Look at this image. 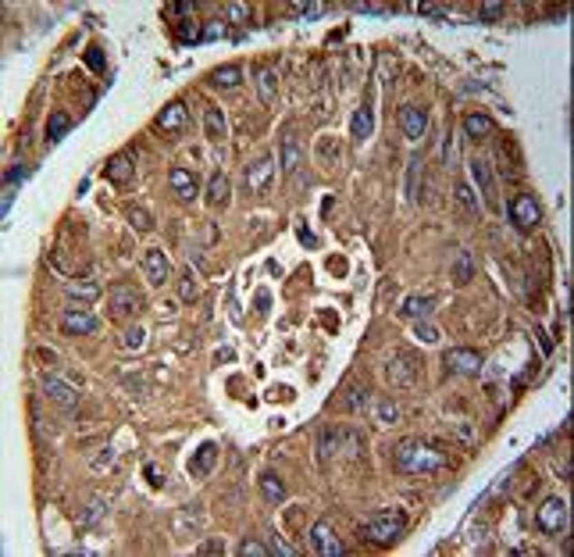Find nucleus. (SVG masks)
Here are the masks:
<instances>
[{
    "instance_id": "obj_1",
    "label": "nucleus",
    "mask_w": 574,
    "mask_h": 557,
    "mask_svg": "<svg viewBox=\"0 0 574 557\" xmlns=\"http://www.w3.org/2000/svg\"><path fill=\"white\" fill-rule=\"evenodd\" d=\"M393 465L407 476H424V471H439L446 465L442 450H435L432 443L424 440H403L393 447Z\"/></svg>"
},
{
    "instance_id": "obj_2",
    "label": "nucleus",
    "mask_w": 574,
    "mask_h": 557,
    "mask_svg": "<svg viewBox=\"0 0 574 557\" xmlns=\"http://www.w3.org/2000/svg\"><path fill=\"white\" fill-rule=\"evenodd\" d=\"M403 529H407V514H403L399 507H386V511H378L371 522H364L360 525V540H364L368 547H378V550H386V547H393L399 536H403Z\"/></svg>"
},
{
    "instance_id": "obj_3",
    "label": "nucleus",
    "mask_w": 574,
    "mask_h": 557,
    "mask_svg": "<svg viewBox=\"0 0 574 557\" xmlns=\"http://www.w3.org/2000/svg\"><path fill=\"white\" fill-rule=\"evenodd\" d=\"M506 218H510V225H514L517 233H531L542 222V208H539V200L531 193H517V197H510V204H506Z\"/></svg>"
},
{
    "instance_id": "obj_4",
    "label": "nucleus",
    "mask_w": 574,
    "mask_h": 557,
    "mask_svg": "<svg viewBox=\"0 0 574 557\" xmlns=\"http://www.w3.org/2000/svg\"><path fill=\"white\" fill-rule=\"evenodd\" d=\"M442 364H446V371H450V375L475 379V375H482V364H485V358L478 354V350H471V346H453V350H446Z\"/></svg>"
},
{
    "instance_id": "obj_5",
    "label": "nucleus",
    "mask_w": 574,
    "mask_h": 557,
    "mask_svg": "<svg viewBox=\"0 0 574 557\" xmlns=\"http://www.w3.org/2000/svg\"><path fill=\"white\" fill-rule=\"evenodd\" d=\"M535 525L546 532V536H560L567 529V504L560 497H546L539 507H535Z\"/></svg>"
},
{
    "instance_id": "obj_6",
    "label": "nucleus",
    "mask_w": 574,
    "mask_h": 557,
    "mask_svg": "<svg viewBox=\"0 0 574 557\" xmlns=\"http://www.w3.org/2000/svg\"><path fill=\"white\" fill-rule=\"evenodd\" d=\"M108 304H111L108 311H111L115 322L136 318V315L143 311V297H139V290H132V286H115L111 297H108Z\"/></svg>"
},
{
    "instance_id": "obj_7",
    "label": "nucleus",
    "mask_w": 574,
    "mask_h": 557,
    "mask_svg": "<svg viewBox=\"0 0 574 557\" xmlns=\"http://www.w3.org/2000/svg\"><path fill=\"white\" fill-rule=\"evenodd\" d=\"M307 543H310V550H314V554H321V557H339V554H346L343 540H339V536L332 532V525H328V522H317V525H310Z\"/></svg>"
},
{
    "instance_id": "obj_8",
    "label": "nucleus",
    "mask_w": 574,
    "mask_h": 557,
    "mask_svg": "<svg viewBox=\"0 0 574 557\" xmlns=\"http://www.w3.org/2000/svg\"><path fill=\"white\" fill-rule=\"evenodd\" d=\"M97 329H100V322L90 311H82V307H68V311L61 315V333L65 336H93Z\"/></svg>"
},
{
    "instance_id": "obj_9",
    "label": "nucleus",
    "mask_w": 574,
    "mask_h": 557,
    "mask_svg": "<svg viewBox=\"0 0 574 557\" xmlns=\"http://www.w3.org/2000/svg\"><path fill=\"white\" fill-rule=\"evenodd\" d=\"M271 172H275V157H257V161H250L246 164V190L250 193H264L268 186H271Z\"/></svg>"
},
{
    "instance_id": "obj_10",
    "label": "nucleus",
    "mask_w": 574,
    "mask_h": 557,
    "mask_svg": "<svg viewBox=\"0 0 574 557\" xmlns=\"http://www.w3.org/2000/svg\"><path fill=\"white\" fill-rule=\"evenodd\" d=\"M399 126H403V136H407V139H421L424 129H428V111H424L421 104L399 108Z\"/></svg>"
},
{
    "instance_id": "obj_11",
    "label": "nucleus",
    "mask_w": 574,
    "mask_h": 557,
    "mask_svg": "<svg viewBox=\"0 0 574 557\" xmlns=\"http://www.w3.org/2000/svg\"><path fill=\"white\" fill-rule=\"evenodd\" d=\"M186 126H189V111H186L182 100H172V104H164V108H161V115H157V129H164V133H182Z\"/></svg>"
},
{
    "instance_id": "obj_12",
    "label": "nucleus",
    "mask_w": 574,
    "mask_h": 557,
    "mask_svg": "<svg viewBox=\"0 0 574 557\" xmlns=\"http://www.w3.org/2000/svg\"><path fill=\"white\" fill-rule=\"evenodd\" d=\"M417 379V358L414 354H399L389 361V382L393 386H414Z\"/></svg>"
},
{
    "instance_id": "obj_13",
    "label": "nucleus",
    "mask_w": 574,
    "mask_h": 557,
    "mask_svg": "<svg viewBox=\"0 0 574 557\" xmlns=\"http://www.w3.org/2000/svg\"><path fill=\"white\" fill-rule=\"evenodd\" d=\"M143 275H146V282L150 286H164L168 282V257H164V251H146V257H143Z\"/></svg>"
},
{
    "instance_id": "obj_14",
    "label": "nucleus",
    "mask_w": 574,
    "mask_h": 557,
    "mask_svg": "<svg viewBox=\"0 0 574 557\" xmlns=\"http://www.w3.org/2000/svg\"><path fill=\"white\" fill-rule=\"evenodd\" d=\"M43 389H47V397H50L54 404H61V407H75V404H79V393L72 389V382H65L61 375H47V379H43Z\"/></svg>"
},
{
    "instance_id": "obj_15",
    "label": "nucleus",
    "mask_w": 574,
    "mask_h": 557,
    "mask_svg": "<svg viewBox=\"0 0 574 557\" xmlns=\"http://www.w3.org/2000/svg\"><path fill=\"white\" fill-rule=\"evenodd\" d=\"M371 133H375V108L371 104H360L353 111V118H350V136L360 143V139H368Z\"/></svg>"
},
{
    "instance_id": "obj_16",
    "label": "nucleus",
    "mask_w": 574,
    "mask_h": 557,
    "mask_svg": "<svg viewBox=\"0 0 574 557\" xmlns=\"http://www.w3.org/2000/svg\"><path fill=\"white\" fill-rule=\"evenodd\" d=\"M471 172H475V179H478V186H482V197L493 204V200H496V172H493V164H488L485 157H475V161H471Z\"/></svg>"
},
{
    "instance_id": "obj_17",
    "label": "nucleus",
    "mask_w": 574,
    "mask_h": 557,
    "mask_svg": "<svg viewBox=\"0 0 574 557\" xmlns=\"http://www.w3.org/2000/svg\"><path fill=\"white\" fill-rule=\"evenodd\" d=\"M453 197H457V208H460L467 218H482V204H478L475 190H471V186H467L464 179L453 182Z\"/></svg>"
},
{
    "instance_id": "obj_18",
    "label": "nucleus",
    "mask_w": 574,
    "mask_h": 557,
    "mask_svg": "<svg viewBox=\"0 0 574 557\" xmlns=\"http://www.w3.org/2000/svg\"><path fill=\"white\" fill-rule=\"evenodd\" d=\"M168 179H172V190L179 193L182 204H189V200L200 193V190H197V175L189 172V168H172V175H168Z\"/></svg>"
},
{
    "instance_id": "obj_19",
    "label": "nucleus",
    "mask_w": 574,
    "mask_h": 557,
    "mask_svg": "<svg viewBox=\"0 0 574 557\" xmlns=\"http://www.w3.org/2000/svg\"><path fill=\"white\" fill-rule=\"evenodd\" d=\"M65 297L68 300H82V304H93L100 297V286L93 279H68L65 282Z\"/></svg>"
},
{
    "instance_id": "obj_20",
    "label": "nucleus",
    "mask_w": 574,
    "mask_h": 557,
    "mask_svg": "<svg viewBox=\"0 0 574 557\" xmlns=\"http://www.w3.org/2000/svg\"><path fill=\"white\" fill-rule=\"evenodd\" d=\"M103 172H108V179L111 182H118V186H129L132 182V157L129 154H115L111 161H108V168H103Z\"/></svg>"
},
{
    "instance_id": "obj_21",
    "label": "nucleus",
    "mask_w": 574,
    "mask_h": 557,
    "mask_svg": "<svg viewBox=\"0 0 574 557\" xmlns=\"http://www.w3.org/2000/svg\"><path fill=\"white\" fill-rule=\"evenodd\" d=\"M215 461H218V447L215 443H200L197 453H193V461H189V471H193V476H207V471L215 468Z\"/></svg>"
},
{
    "instance_id": "obj_22",
    "label": "nucleus",
    "mask_w": 574,
    "mask_h": 557,
    "mask_svg": "<svg viewBox=\"0 0 574 557\" xmlns=\"http://www.w3.org/2000/svg\"><path fill=\"white\" fill-rule=\"evenodd\" d=\"M428 315H432V297H407L399 307V318H407V322H421Z\"/></svg>"
},
{
    "instance_id": "obj_23",
    "label": "nucleus",
    "mask_w": 574,
    "mask_h": 557,
    "mask_svg": "<svg viewBox=\"0 0 574 557\" xmlns=\"http://www.w3.org/2000/svg\"><path fill=\"white\" fill-rule=\"evenodd\" d=\"M243 82V68L239 65H221L210 72V86H218V90H236Z\"/></svg>"
},
{
    "instance_id": "obj_24",
    "label": "nucleus",
    "mask_w": 574,
    "mask_h": 557,
    "mask_svg": "<svg viewBox=\"0 0 574 557\" xmlns=\"http://www.w3.org/2000/svg\"><path fill=\"white\" fill-rule=\"evenodd\" d=\"M493 118H488V115H467L464 118V133L467 136H471V139H488V136H493Z\"/></svg>"
},
{
    "instance_id": "obj_25",
    "label": "nucleus",
    "mask_w": 574,
    "mask_h": 557,
    "mask_svg": "<svg viewBox=\"0 0 574 557\" xmlns=\"http://www.w3.org/2000/svg\"><path fill=\"white\" fill-rule=\"evenodd\" d=\"M228 193H232L228 179L221 172H215V175H210V182H207V200L215 204V208H221V204H228Z\"/></svg>"
},
{
    "instance_id": "obj_26",
    "label": "nucleus",
    "mask_w": 574,
    "mask_h": 557,
    "mask_svg": "<svg viewBox=\"0 0 574 557\" xmlns=\"http://www.w3.org/2000/svg\"><path fill=\"white\" fill-rule=\"evenodd\" d=\"M207 136L215 139V143H221V139L228 136V126H225V111H221L218 104H210V108H207Z\"/></svg>"
},
{
    "instance_id": "obj_27",
    "label": "nucleus",
    "mask_w": 574,
    "mask_h": 557,
    "mask_svg": "<svg viewBox=\"0 0 574 557\" xmlns=\"http://www.w3.org/2000/svg\"><path fill=\"white\" fill-rule=\"evenodd\" d=\"M68 129H72V118H68L65 111H54V115L47 118V143H57Z\"/></svg>"
},
{
    "instance_id": "obj_28",
    "label": "nucleus",
    "mask_w": 574,
    "mask_h": 557,
    "mask_svg": "<svg viewBox=\"0 0 574 557\" xmlns=\"http://www.w3.org/2000/svg\"><path fill=\"white\" fill-rule=\"evenodd\" d=\"M257 93L264 104H271L275 93H279V82H275V72L271 68H257Z\"/></svg>"
},
{
    "instance_id": "obj_29",
    "label": "nucleus",
    "mask_w": 574,
    "mask_h": 557,
    "mask_svg": "<svg viewBox=\"0 0 574 557\" xmlns=\"http://www.w3.org/2000/svg\"><path fill=\"white\" fill-rule=\"evenodd\" d=\"M282 168H286V172H296V168H300V147H296V139H293L289 129H286V139H282Z\"/></svg>"
},
{
    "instance_id": "obj_30",
    "label": "nucleus",
    "mask_w": 574,
    "mask_h": 557,
    "mask_svg": "<svg viewBox=\"0 0 574 557\" xmlns=\"http://www.w3.org/2000/svg\"><path fill=\"white\" fill-rule=\"evenodd\" d=\"M475 279V261H471V254H467V251H460L457 254V261H453V282H471Z\"/></svg>"
},
{
    "instance_id": "obj_31",
    "label": "nucleus",
    "mask_w": 574,
    "mask_h": 557,
    "mask_svg": "<svg viewBox=\"0 0 574 557\" xmlns=\"http://www.w3.org/2000/svg\"><path fill=\"white\" fill-rule=\"evenodd\" d=\"M175 32H179L182 43H200L204 39V22H197V18H182Z\"/></svg>"
},
{
    "instance_id": "obj_32",
    "label": "nucleus",
    "mask_w": 574,
    "mask_h": 557,
    "mask_svg": "<svg viewBox=\"0 0 574 557\" xmlns=\"http://www.w3.org/2000/svg\"><path fill=\"white\" fill-rule=\"evenodd\" d=\"M261 489H264V497L271 500V504H279V500H286V486H282V479L279 476H261Z\"/></svg>"
},
{
    "instance_id": "obj_33",
    "label": "nucleus",
    "mask_w": 574,
    "mask_h": 557,
    "mask_svg": "<svg viewBox=\"0 0 574 557\" xmlns=\"http://www.w3.org/2000/svg\"><path fill=\"white\" fill-rule=\"evenodd\" d=\"M125 218L132 222V229H136V233H150V229H154L150 211H143V208H129V211H125Z\"/></svg>"
},
{
    "instance_id": "obj_34",
    "label": "nucleus",
    "mask_w": 574,
    "mask_h": 557,
    "mask_svg": "<svg viewBox=\"0 0 574 557\" xmlns=\"http://www.w3.org/2000/svg\"><path fill=\"white\" fill-rule=\"evenodd\" d=\"M503 4H499V0H493V4H482L478 8V22H499V18H503Z\"/></svg>"
},
{
    "instance_id": "obj_35",
    "label": "nucleus",
    "mask_w": 574,
    "mask_h": 557,
    "mask_svg": "<svg viewBox=\"0 0 574 557\" xmlns=\"http://www.w3.org/2000/svg\"><path fill=\"white\" fill-rule=\"evenodd\" d=\"M375 415L386 422V425H393L396 418H399V407L396 404H389V400H382V404H375Z\"/></svg>"
},
{
    "instance_id": "obj_36",
    "label": "nucleus",
    "mask_w": 574,
    "mask_h": 557,
    "mask_svg": "<svg viewBox=\"0 0 574 557\" xmlns=\"http://www.w3.org/2000/svg\"><path fill=\"white\" fill-rule=\"evenodd\" d=\"M414 336H417L421 343H439V340H442V333H439V329H435V325H424V322H417Z\"/></svg>"
},
{
    "instance_id": "obj_37",
    "label": "nucleus",
    "mask_w": 574,
    "mask_h": 557,
    "mask_svg": "<svg viewBox=\"0 0 574 557\" xmlns=\"http://www.w3.org/2000/svg\"><path fill=\"white\" fill-rule=\"evenodd\" d=\"M239 554H243V557H264V554H268V543H261V540H243V543H239Z\"/></svg>"
},
{
    "instance_id": "obj_38",
    "label": "nucleus",
    "mask_w": 574,
    "mask_h": 557,
    "mask_svg": "<svg viewBox=\"0 0 574 557\" xmlns=\"http://www.w3.org/2000/svg\"><path fill=\"white\" fill-rule=\"evenodd\" d=\"M417 179H421V157L410 161V175H407V197H410V200L417 197Z\"/></svg>"
},
{
    "instance_id": "obj_39",
    "label": "nucleus",
    "mask_w": 574,
    "mask_h": 557,
    "mask_svg": "<svg viewBox=\"0 0 574 557\" xmlns=\"http://www.w3.org/2000/svg\"><path fill=\"white\" fill-rule=\"evenodd\" d=\"M225 14H228V22H246V18H250V8L236 0V4H225Z\"/></svg>"
},
{
    "instance_id": "obj_40",
    "label": "nucleus",
    "mask_w": 574,
    "mask_h": 557,
    "mask_svg": "<svg viewBox=\"0 0 574 557\" xmlns=\"http://www.w3.org/2000/svg\"><path fill=\"white\" fill-rule=\"evenodd\" d=\"M86 65H90L93 72H103V68H108V61H103V54L93 47V50H86Z\"/></svg>"
},
{
    "instance_id": "obj_41",
    "label": "nucleus",
    "mask_w": 574,
    "mask_h": 557,
    "mask_svg": "<svg viewBox=\"0 0 574 557\" xmlns=\"http://www.w3.org/2000/svg\"><path fill=\"white\" fill-rule=\"evenodd\" d=\"M293 11L300 14V18H317L325 8H321V4H293Z\"/></svg>"
},
{
    "instance_id": "obj_42",
    "label": "nucleus",
    "mask_w": 574,
    "mask_h": 557,
    "mask_svg": "<svg viewBox=\"0 0 574 557\" xmlns=\"http://www.w3.org/2000/svg\"><path fill=\"white\" fill-rule=\"evenodd\" d=\"M228 29H225V22H210V26H204V39H221Z\"/></svg>"
},
{
    "instance_id": "obj_43",
    "label": "nucleus",
    "mask_w": 574,
    "mask_h": 557,
    "mask_svg": "<svg viewBox=\"0 0 574 557\" xmlns=\"http://www.w3.org/2000/svg\"><path fill=\"white\" fill-rule=\"evenodd\" d=\"M97 518H100V500H93L90 511H82V518H79V522H82V525H93Z\"/></svg>"
},
{
    "instance_id": "obj_44",
    "label": "nucleus",
    "mask_w": 574,
    "mask_h": 557,
    "mask_svg": "<svg viewBox=\"0 0 574 557\" xmlns=\"http://www.w3.org/2000/svg\"><path fill=\"white\" fill-rule=\"evenodd\" d=\"M271 547L279 550V554H286V557H293V554H296V547H293V543H286L282 536H271Z\"/></svg>"
},
{
    "instance_id": "obj_45",
    "label": "nucleus",
    "mask_w": 574,
    "mask_h": 557,
    "mask_svg": "<svg viewBox=\"0 0 574 557\" xmlns=\"http://www.w3.org/2000/svg\"><path fill=\"white\" fill-rule=\"evenodd\" d=\"M453 161H457V133H450V139H446V164L453 168Z\"/></svg>"
},
{
    "instance_id": "obj_46",
    "label": "nucleus",
    "mask_w": 574,
    "mask_h": 557,
    "mask_svg": "<svg viewBox=\"0 0 574 557\" xmlns=\"http://www.w3.org/2000/svg\"><path fill=\"white\" fill-rule=\"evenodd\" d=\"M346 404H350V407H364V404H368V389H364V386H360V389H353Z\"/></svg>"
},
{
    "instance_id": "obj_47",
    "label": "nucleus",
    "mask_w": 574,
    "mask_h": 557,
    "mask_svg": "<svg viewBox=\"0 0 574 557\" xmlns=\"http://www.w3.org/2000/svg\"><path fill=\"white\" fill-rule=\"evenodd\" d=\"M225 550V543L221 540H207V543H200L197 547V554H221Z\"/></svg>"
},
{
    "instance_id": "obj_48",
    "label": "nucleus",
    "mask_w": 574,
    "mask_h": 557,
    "mask_svg": "<svg viewBox=\"0 0 574 557\" xmlns=\"http://www.w3.org/2000/svg\"><path fill=\"white\" fill-rule=\"evenodd\" d=\"M197 297V286H193V275L186 272V279H182V300H193Z\"/></svg>"
},
{
    "instance_id": "obj_49",
    "label": "nucleus",
    "mask_w": 574,
    "mask_h": 557,
    "mask_svg": "<svg viewBox=\"0 0 574 557\" xmlns=\"http://www.w3.org/2000/svg\"><path fill=\"white\" fill-rule=\"evenodd\" d=\"M143 336H146L143 329H129V333H125V346H139V343H143Z\"/></svg>"
},
{
    "instance_id": "obj_50",
    "label": "nucleus",
    "mask_w": 574,
    "mask_h": 557,
    "mask_svg": "<svg viewBox=\"0 0 574 557\" xmlns=\"http://www.w3.org/2000/svg\"><path fill=\"white\" fill-rule=\"evenodd\" d=\"M417 11H421V14H432V18H442V14H446V8H439V4H417Z\"/></svg>"
},
{
    "instance_id": "obj_51",
    "label": "nucleus",
    "mask_w": 574,
    "mask_h": 557,
    "mask_svg": "<svg viewBox=\"0 0 574 557\" xmlns=\"http://www.w3.org/2000/svg\"><path fill=\"white\" fill-rule=\"evenodd\" d=\"M29 175V168H26V164H14V168H11V175H8V182H18V179H26Z\"/></svg>"
},
{
    "instance_id": "obj_52",
    "label": "nucleus",
    "mask_w": 574,
    "mask_h": 557,
    "mask_svg": "<svg viewBox=\"0 0 574 557\" xmlns=\"http://www.w3.org/2000/svg\"><path fill=\"white\" fill-rule=\"evenodd\" d=\"M535 336H539V343H542V350H546V354H553V343L546 340V329H539V333H535Z\"/></svg>"
},
{
    "instance_id": "obj_53",
    "label": "nucleus",
    "mask_w": 574,
    "mask_h": 557,
    "mask_svg": "<svg viewBox=\"0 0 574 557\" xmlns=\"http://www.w3.org/2000/svg\"><path fill=\"white\" fill-rule=\"evenodd\" d=\"M146 471H150V482H154V486H161V482H164V479H161V471H157V468H146Z\"/></svg>"
}]
</instances>
